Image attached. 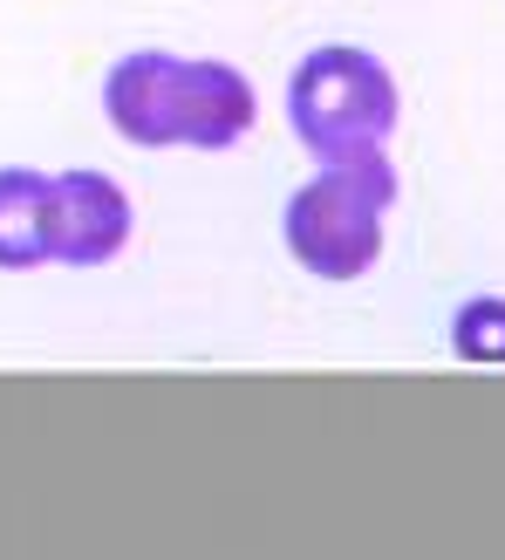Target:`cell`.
<instances>
[{
    "label": "cell",
    "mask_w": 505,
    "mask_h": 560,
    "mask_svg": "<svg viewBox=\"0 0 505 560\" xmlns=\"http://www.w3.org/2000/svg\"><path fill=\"white\" fill-rule=\"evenodd\" d=\"M130 199L109 172H55V206H48V260L62 267H109L130 246Z\"/></svg>",
    "instance_id": "obj_4"
},
{
    "label": "cell",
    "mask_w": 505,
    "mask_h": 560,
    "mask_svg": "<svg viewBox=\"0 0 505 560\" xmlns=\"http://www.w3.org/2000/svg\"><path fill=\"white\" fill-rule=\"evenodd\" d=\"M103 117L117 137L144 151H226L252 130L260 117V96L233 62H178V55H124L117 69L103 75Z\"/></svg>",
    "instance_id": "obj_1"
},
{
    "label": "cell",
    "mask_w": 505,
    "mask_h": 560,
    "mask_svg": "<svg viewBox=\"0 0 505 560\" xmlns=\"http://www.w3.org/2000/svg\"><path fill=\"white\" fill-rule=\"evenodd\" d=\"M451 342L465 362H485V370H505V301L498 294H479L458 307L451 322Z\"/></svg>",
    "instance_id": "obj_6"
},
{
    "label": "cell",
    "mask_w": 505,
    "mask_h": 560,
    "mask_svg": "<svg viewBox=\"0 0 505 560\" xmlns=\"http://www.w3.org/2000/svg\"><path fill=\"white\" fill-rule=\"evenodd\" d=\"M287 124L315 158L376 151L397 130V82L369 48L328 42L315 48L287 82Z\"/></svg>",
    "instance_id": "obj_3"
},
{
    "label": "cell",
    "mask_w": 505,
    "mask_h": 560,
    "mask_svg": "<svg viewBox=\"0 0 505 560\" xmlns=\"http://www.w3.org/2000/svg\"><path fill=\"white\" fill-rule=\"evenodd\" d=\"M48 206H55L48 172L0 164V267L8 273H27L48 260Z\"/></svg>",
    "instance_id": "obj_5"
},
{
    "label": "cell",
    "mask_w": 505,
    "mask_h": 560,
    "mask_svg": "<svg viewBox=\"0 0 505 560\" xmlns=\"http://www.w3.org/2000/svg\"><path fill=\"white\" fill-rule=\"evenodd\" d=\"M397 206V164L389 151L321 158V172L287 199V254L315 280H362L383 254V219Z\"/></svg>",
    "instance_id": "obj_2"
}]
</instances>
